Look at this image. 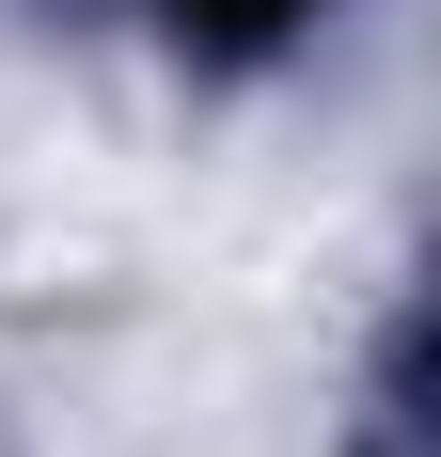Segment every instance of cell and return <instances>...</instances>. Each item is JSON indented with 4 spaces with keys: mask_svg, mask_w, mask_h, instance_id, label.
<instances>
[{
    "mask_svg": "<svg viewBox=\"0 0 441 457\" xmlns=\"http://www.w3.org/2000/svg\"><path fill=\"white\" fill-rule=\"evenodd\" d=\"M315 16H347V0H174V32L205 47V63H284Z\"/></svg>",
    "mask_w": 441,
    "mask_h": 457,
    "instance_id": "6da1fadb",
    "label": "cell"
}]
</instances>
